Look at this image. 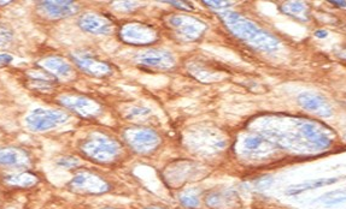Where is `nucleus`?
<instances>
[{
    "instance_id": "nucleus-11",
    "label": "nucleus",
    "mask_w": 346,
    "mask_h": 209,
    "mask_svg": "<svg viewBox=\"0 0 346 209\" xmlns=\"http://www.w3.org/2000/svg\"><path fill=\"white\" fill-rule=\"evenodd\" d=\"M39 6L51 18H63L79 11V6L73 1H41Z\"/></svg>"
},
{
    "instance_id": "nucleus-13",
    "label": "nucleus",
    "mask_w": 346,
    "mask_h": 209,
    "mask_svg": "<svg viewBox=\"0 0 346 209\" xmlns=\"http://www.w3.org/2000/svg\"><path fill=\"white\" fill-rule=\"evenodd\" d=\"M61 102L62 105L70 108V110L79 112L80 114L88 117L94 116L99 111V106L96 102L86 98H81V96H78V98H75V96H64V98L61 99Z\"/></svg>"
},
{
    "instance_id": "nucleus-4",
    "label": "nucleus",
    "mask_w": 346,
    "mask_h": 209,
    "mask_svg": "<svg viewBox=\"0 0 346 209\" xmlns=\"http://www.w3.org/2000/svg\"><path fill=\"white\" fill-rule=\"evenodd\" d=\"M329 132V130L326 131L324 126L315 122H303L299 125L300 136L317 151H324L332 146Z\"/></svg>"
},
{
    "instance_id": "nucleus-27",
    "label": "nucleus",
    "mask_w": 346,
    "mask_h": 209,
    "mask_svg": "<svg viewBox=\"0 0 346 209\" xmlns=\"http://www.w3.org/2000/svg\"><path fill=\"white\" fill-rule=\"evenodd\" d=\"M13 61V57L10 54H0V66L8 65Z\"/></svg>"
},
{
    "instance_id": "nucleus-1",
    "label": "nucleus",
    "mask_w": 346,
    "mask_h": 209,
    "mask_svg": "<svg viewBox=\"0 0 346 209\" xmlns=\"http://www.w3.org/2000/svg\"><path fill=\"white\" fill-rule=\"evenodd\" d=\"M220 17L230 33L248 46L263 52H273L279 47V40L276 37L241 14L226 11L220 13Z\"/></svg>"
},
{
    "instance_id": "nucleus-24",
    "label": "nucleus",
    "mask_w": 346,
    "mask_h": 209,
    "mask_svg": "<svg viewBox=\"0 0 346 209\" xmlns=\"http://www.w3.org/2000/svg\"><path fill=\"white\" fill-rule=\"evenodd\" d=\"M59 166L63 167H74L78 165V160L73 158H67V159H62V160L58 161Z\"/></svg>"
},
{
    "instance_id": "nucleus-7",
    "label": "nucleus",
    "mask_w": 346,
    "mask_h": 209,
    "mask_svg": "<svg viewBox=\"0 0 346 209\" xmlns=\"http://www.w3.org/2000/svg\"><path fill=\"white\" fill-rule=\"evenodd\" d=\"M124 137L135 151L140 153L150 152L159 143L158 135L152 130H129L124 134Z\"/></svg>"
},
{
    "instance_id": "nucleus-29",
    "label": "nucleus",
    "mask_w": 346,
    "mask_h": 209,
    "mask_svg": "<svg viewBox=\"0 0 346 209\" xmlns=\"http://www.w3.org/2000/svg\"><path fill=\"white\" fill-rule=\"evenodd\" d=\"M330 4L335 5V6L346 8V1H330Z\"/></svg>"
},
{
    "instance_id": "nucleus-20",
    "label": "nucleus",
    "mask_w": 346,
    "mask_h": 209,
    "mask_svg": "<svg viewBox=\"0 0 346 209\" xmlns=\"http://www.w3.org/2000/svg\"><path fill=\"white\" fill-rule=\"evenodd\" d=\"M7 181L9 182V183L13 184V185H22V187H25V185H32V184H33L34 182H35V179H34L33 176L25 175V173H22V175L8 177Z\"/></svg>"
},
{
    "instance_id": "nucleus-5",
    "label": "nucleus",
    "mask_w": 346,
    "mask_h": 209,
    "mask_svg": "<svg viewBox=\"0 0 346 209\" xmlns=\"http://www.w3.org/2000/svg\"><path fill=\"white\" fill-rule=\"evenodd\" d=\"M169 24L173 26L177 34L181 35L186 40H197L205 31L206 25L202 20L193 18L191 16H171Z\"/></svg>"
},
{
    "instance_id": "nucleus-12",
    "label": "nucleus",
    "mask_w": 346,
    "mask_h": 209,
    "mask_svg": "<svg viewBox=\"0 0 346 209\" xmlns=\"http://www.w3.org/2000/svg\"><path fill=\"white\" fill-rule=\"evenodd\" d=\"M74 60L78 64L80 69L84 70L85 72L90 73L93 76H105L109 75L111 72L110 66L106 63L97 60L93 57L87 54H80V55H74Z\"/></svg>"
},
{
    "instance_id": "nucleus-3",
    "label": "nucleus",
    "mask_w": 346,
    "mask_h": 209,
    "mask_svg": "<svg viewBox=\"0 0 346 209\" xmlns=\"http://www.w3.org/2000/svg\"><path fill=\"white\" fill-rule=\"evenodd\" d=\"M68 118L63 112L38 108L27 117V124L33 131H46L67 122Z\"/></svg>"
},
{
    "instance_id": "nucleus-25",
    "label": "nucleus",
    "mask_w": 346,
    "mask_h": 209,
    "mask_svg": "<svg viewBox=\"0 0 346 209\" xmlns=\"http://www.w3.org/2000/svg\"><path fill=\"white\" fill-rule=\"evenodd\" d=\"M168 4L173 5V6H179L177 8H181V10H191L192 5L187 1H165Z\"/></svg>"
},
{
    "instance_id": "nucleus-18",
    "label": "nucleus",
    "mask_w": 346,
    "mask_h": 209,
    "mask_svg": "<svg viewBox=\"0 0 346 209\" xmlns=\"http://www.w3.org/2000/svg\"><path fill=\"white\" fill-rule=\"evenodd\" d=\"M318 201L323 203L327 207H333V206L341 205V203L346 202V189H338L334 191H329V193L324 194L323 196H321L318 199Z\"/></svg>"
},
{
    "instance_id": "nucleus-2",
    "label": "nucleus",
    "mask_w": 346,
    "mask_h": 209,
    "mask_svg": "<svg viewBox=\"0 0 346 209\" xmlns=\"http://www.w3.org/2000/svg\"><path fill=\"white\" fill-rule=\"evenodd\" d=\"M82 151L88 157L100 163L110 161L118 154V146L105 137H93L82 144Z\"/></svg>"
},
{
    "instance_id": "nucleus-6",
    "label": "nucleus",
    "mask_w": 346,
    "mask_h": 209,
    "mask_svg": "<svg viewBox=\"0 0 346 209\" xmlns=\"http://www.w3.org/2000/svg\"><path fill=\"white\" fill-rule=\"evenodd\" d=\"M121 37L124 42L132 45H147L156 40V31L144 24L124 25L121 30Z\"/></svg>"
},
{
    "instance_id": "nucleus-16",
    "label": "nucleus",
    "mask_w": 346,
    "mask_h": 209,
    "mask_svg": "<svg viewBox=\"0 0 346 209\" xmlns=\"http://www.w3.org/2000/svg\"><path fill=\"white\" fill-rule=\"evenodd\" d=\"M283 13L299 20L309 19V8L301 1H288L280 7Z\"/></svg>"
},
{
    "instance_id": "nucleus-17",
    "label": "nucleus",
    "mask_w": 346,
    "mask_h": 209,
    "mask_svg": "<svg viewBox=\"0 0 346 209\" xmlns=\"http://www.w3.org/2000/svg\"><path fill=\"white\" fill-rule=\"evenodd\" d=\"M25 153L13 148L0 149V165L4 166H21L26 164Z\"/></svg>"
},
{
    "instance_id": "nucleus-23",
    "label": "nucleus",
    "mask_w": 346,
    "mask_h": 209,
    "mask_svg": "<svg viewBox=\"0 0 346 209\" xmlns=\"http://www.w3.org/2000/svg\"><path fill=\"white\" fill-rule=\"evenodd\" d=\"M204 4L208 6H212L214 8H224L226 6L232 5L230 1H204Z\"/></svg>"
},
{
    "instance_id": "nucleus-14",
    "label": "nucleus",
    "mask_w": 346,
    "mask_h": 209,
    "mask_svg": "<svg viewBox=\"0 0 346 209\" xmlns=\"http://www.w3.org/2000/svg\"><path fill=\"white\" fill-rule=\"evenodd\" d=\"M336 181H338L336 178H324V179H315V181H309V182H305V183L292 185V187H289L287 191H286V194H287V195H291V196L299 195V194L304 193V191L317 189V188L327 187V185L334 184Z\"/></svg>"
},
{
    "instance_id": "nucleus-21",
    "label": "nucleus",
    "mask_w": 346,
    "mask_h": 209,
    "mask_svg": "<svg viewBox=\"0 0 346 209\" xmlns=\"http://www.w3.org/2000/svg\"><path fill=\"white\" fill-rule=\"evenodd\" d=\"M13 39V33H11L10 29H8L7 26L0 25V47L8 45Z\"/></svg>"
},
{
    "instance_id": "nucleus-28",
    "label": "nucleus",
    "mask_w": 346,
    "mask_h": 209,
    "mask_svg": "<svg viewBox=\"0 0 346 209\" xmlns=\"http://www.w3.org/2000/svg\"><path fill=\"white\" fill-rule=\"evenodd\" d=\"M315 35H316V36H317V37H320V39H323V37H327L328 33H327L326 30H322V29H321V30H317V31H316Z\"/></svg>"
},
{
    "instance_id": "nucleus-30",
    "label": "nucleus",
    "mask_w": 346,
    "mask_h": 209,
    "mask_svg": "<svg viewBox=\"0 0 346 209\" xmlns=\"http://www.w3.org/2000/svg\"><path fill=\"white\" fill-rule=\"evenodd\" d=\"M10 2L11 1H0V5H2V6H5V5H9Z\"/></svg>"
},
{
    "instance_id": "nucleus-8",
    "label": "nucleus",
    "mask_w": 346,
    "mask_h": 209,
    "mask_svg": "<svg viewBox=\"0 0 346 209\" xmlns=\"http://www.w3.org/2000/svg\"><path fill=\"white\" fill-rule=\"evenodd\" d=\"M298 102L304 110L312 112L317 116L327 118L330 117L333 113L332 107L322 96L316 94H301L298 98Z\"/></svg>"
},
{
    "instance_id": "nucleus-26",
    "label": "nucleus",
    "mask_w": 346,
    "mask_h": 209,
    "mask_svg": "<svg viewBox=\"0 0 346 209\" xmlns=\"http://www.w3.org/2000/svg\"><path fill=\"white\" fill-rule=\"evenodd\" d=\"M149 112L150 111H147V110H145V108H135L134 111L132 112L131 113V118H135V117H145L146 114H149Z\"/></svg>"
},
{
    "instance_id": "nucleus-9",
    "label": "nucleus",
    "mask_w": 346,
    "mask_h": 209,
    "mask_svg": "<svg viewBox=\"0 0 346 209\" xmlns=\"http://www.w3.org/2000/svg\"><path fill=\"white\" fill-rule=\"evenodd\" d=\"M139 61L141 65L156 69H170L175 64V59L170 53L159 49H150L143 53L139 55Z\"/></svg>"
},
{
    "instance_id": "nucleus-15",
    "label": "nucleus",
    "mask_w": 346,
    "mask_h": 209,
    "mask_svg": "<svg viewBox=\"0 0 346 209\" xmlns=\"http://www.w3.org/2000/svg\"><path fill=\"white\" fill-rule=\"evenodd\" d=\"M41 66L46 69L47 71L55 73L56 76H68L72 72V66L64 61L62 58L58 57H50L44 59Z\"/></svg>"
},
{
    "instance_id": "nucleus-22",
    "label": "nucleus",
    "mask_w": 346,
    "mask_h": 209,
    "mask_svg": "<svg viewBox=\"0 0 346 209\" xmlns=\"http://www.w3.org/2000/svg\"><path fill=\"white\" fill-rule=\"evenodd\" d=\"M181 202L183 206H186V207H190V208H194L198 206V200L196 196H192V195H186V196H182L181 197Z\"/></svg>"
},
{
    "instance_id": "nucleus-10",
    "label": "nucleus",
    "mask_w": 346,
    "mask_h": 209,
    "mask_svg": "<svg viewBox=\"0 0 346 209\" xmlns=\"http://www.w3.org/2000/svg\"><path fill=\"white\" fill-rule=\"evenodd\" d=\"M79 25L82 30L91 34H109L112 29V23L99 14H84L79 19Z\"/></svg>"
},
{
    "instance_id": "nucleus-19",
    "label": "nucleus",
    "mask_w": 346,
    "mask_h": 209,
    "mask_svg": "<svg viewBox=\"0 0 346 209\" xmlns=\"http://www.w3.org/2000/svg\"><path fill=\"white\" fill-rule=\"evenodd\" d=\"M267 141L264 140L262 136H258V135H252V136H248L245 138L244 141V147L247 152H257L259 151V148L264 144Z\"/></svg>"
}]
</instances>
